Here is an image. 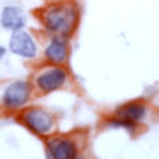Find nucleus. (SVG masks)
Returning <instances> with one entry per match:
<instances>
[{
  "label": "nucleus",
  "instance_id": "f257e3e1",
  "mask_svg": "<svg viewBox=\"0 0 159 159\" xmlns=\"http://www.w3.org/2000/svg\"><path fill=\"white\" fill-rule=\"evenodd\" d=\"M78 9L71 2H51L39 11V21L51 35L71 37L78 27Z\"/></svg>",
  "mask_w": 159,
  "mask_h": 159
},
{
  "label": "nucleus",
  "instance_id": "f03ea898",
  "mask_svg": "<svg viewBox=\"0 0 159 159\" xmlns=\"http://www.w3.org/2000/svg\"><path fill=\"white\" fill-rule=\"evenodd\" d=\"M34 94V83L29 80H14L7 83L0 96V104L7 111H20L27 108V104Z\"/></svg>",
  "mask_w": 159,
  "mask_h": 159
},
{
  "label": "nucleus",
  "instance_id": "7ed1b4c3",
  "mask_svg": "<svg viewBox=\"0 0 159 159\" xmlns=\"http://www.w3.org/2000/svg\"><path fill=\"white\" fill-rule=\"evenodd\" d=\"M67 81H69V71L64 66H55V64H50V66L39 69L32 78L34 89L39 94L57 92L60 89H64Z\"/></svg>",
  "mask_w": 159,
  "mask_h": 159
},
{
  "label": "nucleus",
  "instance_id": "20e7f679",
  "mask_svg": "<svg viewBox=\"0 0 159 159\" xmlns=\"http://www.w3.org/2000/svg\"><path fill=\"white\" fill-rule=\"evenodd\" d=\"M20 122L29 131H32L34 134H39V136H48L55 129V117L41 106L23 108L20 113Z\"/></svg>",
  "mask_w": 159,
  "mask_h": 159
},
{
  "label": "nucleus",
  "instance_id": "39448f33",
  "mask_svg": "<svg viewBox=\"0 0 159 159\" xmlns=\"http://www.w3.org/2000/svg\"><path fill=\"white\" fill-rule=\"evenodd\" d=\"M9 51L23 60H35L39 55V46L29 30H14L9 37Z\"/></svg>",
  "mask_w": 159,
  "mask_h": 159
},
{
  "label": "nucleus",
  "instance_id": "423d86ee",
  "mask_svg": "<svg viewBox=\"0 0 159 159\" xmlns=\"http://www.w3.org/2000/svg\"><path fill=\"white\" fill-rule=\"evenodd\" d=\"M43 57L48 64L64 66L69 58V37L64 35H51L44 46Z\"/></svg>",
  "mask_w": 159,
  "mask_h": 159
},
{
  "label": "nucleus",
  "instance_id": "0eeeda50",
  "mask_svg": "<svg viewBox=\"0 0 159 159\" xmlns=\"http://www.w3.org/2000/svg\"><path fill=\"white\" fill-rule=\"evenodd\" d=\"M0 25L4 30L14 32V30L25 29L27 25V14L18 6H6L0 11Z\"/></svg>",
  "mask_w": 159,
  "mask_h": 159
},
{
  "label": "nucleus",
  "instance_id": "6e6552de",
  "mask_svg": "<svg viewBox=\"0 0 159 159\" xmlns=\"http://www.w3.org/2000/svg\"><path fill=\"white\" fill-rule=\"evenodd\" d=\"M115 117L127 120V122H133V124H138L147 117V104L140 101V99L138 101H129L115 110Z\"/></svg>",
  "mask_w": 159,
  "mask_h": 159
},
{
  "label": "nucleus",
  "instance_id": "1a4fd4ad",
  "mask_svg": "<svg viewBox=\"0 0 159 159\" xmlns=\"http://www.w3.org/2000/svg\"><path fill=\"white\" fill-rule=\"evenodd\" d=\"M48 148H50V157L51 159H73L76 156V143L69 138H57L48 142Z\"/></svg>",
  "mask_w": 159,
  "mask_h": 159
},
{
  "label": "nucleus",
  "instance_id": "9d476101",
  "mask_svg": "<svg viewBox=\"0 0 159 159\" xmlns=\"http://www.w3.org/2000/svg\"><path fill=\"white\" fill-rule=\"evenodd\" d=\"M110 125H113V127H122V129L129 131V133H133L134 131V127H136V124H133V122H127V120H122L119 119V117H113V119L108 122Z\"/></svg>",
  "mask_w": 159,
  "mask_h": 159
},
{
  "label": "nucleus",
  "instance_id": "9b49d317",
  "mask_svg": "<svg viewBox=\"0 0 159 159\" xmlns=\"http://www.w3.org/2000/svg\"><path fill=\"white\" fill-rule=\"evenodd\" d=\"M4 55H6V48H4V46H0V60L4 58Z\"/></svg>",
  "mask_w": 159,
  "mask_h": 159
},
{
  "label": "nucleus",
  "instance_id": "f8f14e48",
  "mask_svg": "<svg viewBox=\"0 0 159 159\" xmlns=\"http://www.w3.org/2000/svg\"><path fill=\"white\" fill-rule=\"evenodd\" d=\"M156 106L159 108V94H157V97H156Z\"/></svg>",
  "mask_w": 159,
  "mask_h": 159
},
{
  "label": "nucleus",
  "instance_id": "ddd939ff",
  "mask_svg": "<svg viewBox=\"0 0 159 159\" xmlns=\"http://www.w3.org/2000/svg\"><path fill=\"white\" fill-rule=\"evenodd\" d=\"M73 159H83V157H78V156H74V157Z\"/></svg>",
  "mask_w": 159,
  "mask_h": 159
},
{
  "label": "nucleus",
  "instance_id": "4468645a",
  "mask_svg": "<svg viewBox=\"0 0 159 159\" xmlns=\"http://www.w3.org/2000/svg\"><path fill=\"white\" fill-rule=\"evenodd\" d=\"M53 2H64V0H53Z\"/></svg>",
  "mask_w": 159,
  "mask_h": 159
}]
</instances>
